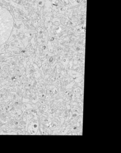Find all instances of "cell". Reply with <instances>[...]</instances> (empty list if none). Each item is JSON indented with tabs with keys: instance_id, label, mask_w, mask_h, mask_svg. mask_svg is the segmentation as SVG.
I'll return each mask as SVG.
<instances>
[{
	"instance_id": "cell-1",
	"label": "cell",
	"mask_w": 121,
	"mask_h": 153,
	"mask_svg": "<svg viewBox=\"0 0 121 153\" xmlns=\"http://www.w3.org/2000/svg\"><path fill=\"white\" fill-rule=\"evenodd\" d=\"M13 25L14 19L10 11L0 6V47L9 40Z\"/></svg>"
}]
</instances>
